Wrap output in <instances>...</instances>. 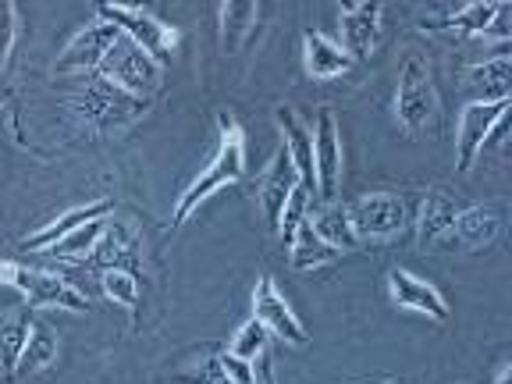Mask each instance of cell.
<instances>
[{
	"mask_svg": "<svg viewBox=\"0 0 512 384\" xmlns=\"http://www.w3.org/2000/svg\"><path fill=\"white\" fill-rule=\"evenodd\" d=\"M29 331H32L29 313L22 306L0 313V374H4L8 384H15V370L25 352V342H29Z\"/></svg>",
	"mask_w": 512,
	"mask_h": 384,
	"instance_id": "cell-21",
	"label": "cell"
},
{
	"mask_svg": "<svg viewBox=\"0 0 512 384\" xmlns=\"http://www.w3.org/2000/svg\"><path fill=\"white\" fill-rule=\"evenodd\" d=\"M267 338H271V335H267L256 320H246V324L235 331L232 349H228V352H232L235 360H242V363H256L267 352Z\"/></svg>",
	"mask_w": 512,
	"mask_h": 384,
	"instance_id": "cell-30",
	"label": "cell"
},
{
	"mask_svg": "<svg viewBox=\"0 0 512 384\" xmlns=\"http://www.w3.org/2000/svg\"><path fill=\"white\" fill-rule=\"evenodd\" d=\"M274 121L281 128V139H285V153L292 160V168H296V178L310 196H317V175H313V132L306 128V121L296 114V107H285L281 104L274 111Z\"/></svg>",
	"mask_w": 512,
	"mask_h": 384,
	"instance_id": "cell-14",
	"label": "cell"
},
{
	"mask_svg": "<svg viewBox=\"0 0 512 384\" xmlns=\"http://www.w3.org/2000/svg\"><path fill=\"white\" fill-rule=\"evenodd\" d=\"M100 288L111 303L125 306V310H139V278L128 267H107L100 274Z\"/></svg>",
	"mask_w": 512,
	"mask_h": 384,
	"instance_id": "cell-28",
	"label": "cell"
},
{
	"mask_svg": "<svg viewBox=\"0 0 512 384\" xmlns=\"http://www.w3.org/2000/svg\"><path fill=\"white\" fill-rule=\"evenodd\" d=\"M310 192L303 189V185H296V189L288 192V200H285V207H281V217H278V235L285 239V246H288V239L303 228L306 221H310Z\"/></svg>",
	"mask_w": 512,
	"mask_h": 384,
	"instance_id": "cell-29",
	"label": "cell"
},
{
	"mask_svg": "<svg viewBox=\"0 0 512 384\" xmlns=\"http://www.w3.org/2000/svg\"><path fill=\"white\" fill-rule=\"evenodd\" d=\"M96 75L107 79L111 86L125 89L128 96H139V100L157 93V86H160V64L153 61L146 50H139L132 40H125V36L111 47L104 64L96 68Z\"/></svg>",
	"mask_w": 512,
	"mask_h": 384,
	"instance_id": "cell-5",
	"label": "cell"
},
{
	"mask_svg": "<svg viewBox=\"0 0 512 384\" xmlns=\"http://www.w3.org/2000/svg\"><path fill=\"white\" fill-rule=\"evenodd\" d=\"M495 384H512V367H509V363H505V367L498 370V381Z\"/></svg>",
	"mask_w": 512,
	"mask_h": 384,
	"instance_id": "cell-34",
	"label": "cell"
},
{
	"mask_svg": "<svg viewBox=\"0 0 512 384\" xmlns=\"http://www.w3.org/2000/svg\"><path fill=\"white\" fill-rule=\"evenodd\" d=\"M438 111L441 100L431 75V61L420 50H406L399 68V86H395V118L409 136H424L438 121Z\"/></svg>",
	"mask_w": 512,
	"mask_h": 384,
	"instance_id": "cell-2",
	"label": "cell"
},
{
	"mask_svg": "<svg viewBox=\"0 0 512 384\" xmlns=\"http://www.w3.org/2000/svg\"><path fill=\"white\" fill-rule=\"evenodd\" d=\"M509 118V100H498V104H466L459 114L456 125V171L466 175L473 168V160L480 157V150L491 143L498 128Z\"/></svg>",
	"mask_w": 512,
	"mask_h": 384,
	"instance_id": "cell-6",
	"label": "cell"
},
{
	"mask_svg": "<svg viewBox=\"0 0 512 384\" xmlns=\"http://www.w3.org/2000/svg\"><path fill=\"white\" fill-rule=\"evenodd\" d=\"M111 207L114 203L111 200H96V203H86V207H72V210H64L61 217H54L50 224H43L40 232L36 235H29V239L22 242L29 253H47L54 242H61L64 235H72V232H79L82 224H89V221H100V217H107L111 214Z\"/></svg>",
	"mask_w": 512,
	"mask_h": 384,
	"instance_id": "cell-18",
	"label": "cell"
},
{
	"mask_svg": "<svg viewBox=\"0 0 512 384\" xmlns=\"http://www.w3.org/2000/svg\"><path fill=\"white\" fill-rule=\"evenodd\" d=\"M104 232H107V217H100V221L82 224L79 232L64 235V239H61V242H54V246H50L47 253H50V256H57V260H82V256H89L96 246H100Z\"/></svg>",
	"mask_w": 512,
	"mask_h": 384,
	"instance_id": "cell-27",
	"label": "cell"
},
{
	"mask_svg": "<svg viewBox=\"0 0 512 384\" xmlns=\"http://www.w3.org/2000/svg\"><path fill=\"white\" fill-rule=\"evenodd\" d=\"M118 40H121V32L114 29V25H107V22H100V18H96L93 25H86V29L75 32L72 40H68V47L57 54V61H54L57 75L96 72Z\"/></svg>",
	"mask_w": 512,
	"mask_h": 384,
	"instance_id": "cell-12",
	"label": "cell"
},
{
	"mask_svg": "<svg viewBox=\"0 0 512 384\" xmlns=\"http://www.w3.org/2000/svg\"><path fill=\"white\" fill-rule=\"evenodd\" d=\"M11 50H15V4L0 0V75L8 68Z\"/></svg>",
	"mask_w": 512,
	"mask_h": 384,
	"instance_id": "cell-31",
	"label": "cell"
},
{
	"mask_svg": "<svg viewBox=\"0 0 512 384\" xmlns=\"http://www.w3.org/2000/svg\"><path fill=\"white\" fill-rule=\"evenodd\" d=\"M505 228V207L488 203V207H463L456 224L448 228L445 246L448 249H484L502 235Z\"/></svg>",
	"mask_w": 512,
	"mask_h": 384,
	"instance_id": "cell-13",
	"label": "cell"
},
{
	"mask_svg": "<svg viewBox=\"0 0 512 384\" xmlns=\"http://www.w3.org/2000/svg\"><path fill=\"white\" fill-rule=\"evenodd\" d=\"M217 132H221V139H217L214 160H210L207 168L200 171V178H192V182L185 185L182 196H178L175 214H171V224H175V228H182V224L189 221L214 192H221L224 185L239 182L242 171H246V132H242V125L235 121L232 111L217 114Z\"/></svg>",
	"mask_w": 512,
	"mask_h": 384,
	"instance_id": "cell-1",
	"label": "cell"
},
{
	"mask_svg": "<svg viewBox=\"0 0 512 384\" xmlns=\"http://www.w3.org/2000/svg\"><path fill=\"white\" fill-rule=\"evenodd\" d=\"M150 107V100H139V96H128L125 89L111 86L107 79L96 75V82L82 96V111L86 118H93L96 125H118V121H132Z\"/></svg>",
	"mask_w": 512,
	"mask_h": 384,
	"instance_id": "cell-15",
	"label": "cell"
},
{
	"mask_svg": "<svg viewBox=\"0 0 512 384\" xmlns=\"http://www.w3.org/2000/svg\"><path fill=\"white\" fill-rule=\"evenodd\" d=\"M509 89H512L509 54H498V57H491V61H480L466 72V93H470V104H498V100H509Z\"/></svg>",
	"mask_w": 512,
	"mask_h": 384,
	"instance_id": "cell-17",
	"label": "cell"
},
{
	"mask_svg": "<svg viewBox=\"0 0 512 384\" xmlns=\"http://www.w3.org/2000/svg\"><path fill=\"white\" fill-rule=\"evenodd\" d=\"M256 22H260V4H253V0H228V4H221V50L224 54H239L249 36H253Z\"/></svg>",
	"mask_w": 512,
	"mask_h": 384,
	"instance_id": "cell-22",
	"label": "cell"
},
{
	"mask_svg": "<svg viewBox=\"0 0 512 384\" xmlns=\"http://www.w3.org/2000/svg\"><path fill=\"white\" fill-rule=\"evenodd\" d=\"M420 29L424 32H463V36H505L509 32V4H484V0H473L463 4L452 15L438 18H420Z\"/></svg>",
	"mask_w": 512,
	"mask_h": 384,
	"instance_id": "cell-10",
	"label": "cell"
},
{
	"mask_svg": "<svg viewBox=\"0 0 512 384\" xmlns=\"http://www.w3.org/2000/svg\"><path fill=\"white\" fill-rule=\"evenodd\" d=\"M349 210V221H352V232L356 239H392L406 228L409 221V203L395 192H370V196H360V200L352 203Z\"/></svg>",
	"mask_w": 512,
	"mask_h": 384,
	"instance_id": "cell-8",
	"label": "cell"
},
{
	"mask_svg": "<svg viewBox=\"0 0 512 384\" xmlns=\"http://www.w3.org/2000/svg\"><path fill=\"white\" fill-rule=\"evenodd\" d=\"M0 285L11 288V292H18L29 306L89 313V299L50 271H36V267L15 264V260H0Z\"/></svg>",
	"mask_w": 512,
	"mask_h": 384,
	"instance_id": "cell-3",
	"label": "cell"
},
{
	"mask_svg": "<svg viewBox=\"0 0 512 384\" xmlns=\"http://www.w3.org/2000/svg\"><path fill=\"white\" fill-rule=\"evenodd\" d=\"M96 18L132 40L139 50L153 57L157 64H168L178 50V29L164 25L160 18H153L150 11L136 8V4H96Z\"/></svg>",
	"mask_w": 512,
	"mask_h": 384,
	"instance_id": "cell-4",
	"label": "cell"
},
{
	"mask_svg": "<svg viewBox=\"0 0 512 384\" xmlns=\"http://www.w3.org/2000/svg\"><path fill=\"white\" fill-rule=\"evenodd\" d=\"M384 22V4L377 0H356V4H345L342 15H338V32H342V43L349 61H370V54L377 50V36H381Z\"/></svg>",
	"mask_w": 512,
	"mask_h": 384,
	"instance_id": "cell-11",
	"label": "cell"
},
{
	"mask_svg": "<svg viewBox=\"0 0 512 384\" xmlns=\"http://www.w3.org/2000/svg\"><path fill=\"white\" fill-rule=\"evenodd\" d=\"M253 320L267 331V335L285 342L288 349H303V345L310 342L303 320H299L296 310L285 303V296L278 292V281H274L271 274H264L253 288Z\"/></svg>",
	"mask_w": 512,
	"mask_h": 384,
	"instance_id": "cell-7",
	"label": "cell"
},
{
	"mask_svg": "<svg viewBox=\"0 0 512 384\" xmlns=\"http://www.w3.org/2000/svg\"><path fill=\"white\" fill-rule=\"evenodd\" d=\"M256 363H260V384H278L274 381V367H271V360H267V352Z\"/></svg>",
	"mask_w": 512,
	"mask_h": 384,
	"instance_id": "cell-33",
	"label": "cell"
},
{
	"mask_svg": "<svg viewBox=\"0 0 512 384\" xmlns=\"http://www.w3.org/2000/svg\"><path fill=\"white\" fill-rule=\"evenodd\" d=\"M313 175H317V200L335 203L338 178H342V136L331 107L317 111V128H313Z\"/></svg>",
	"mask_w": 512,
	"mask_h": 384,
	"instance_id": "cell-9",
	"label": "cell"
},
{
	"mask_svg": "<svg viewBox=\"0 0 512 384\" xmlns=\"http://www.w3.org/2000/svg\"><path fill=\"white\" fill-rule=\"evenodd\" d=\"M217 363H221V370H224V377H228V384H256L253 363L235 360L232 352H221V356H217Z\"/></svg>",
	"mask_w": 512,
	"mask_h": 384,
	"instance_id": "cell-32",
	"label": "cell"
},
{
	"mask_svg": "<svg viewBox=\"0 0 512 384\" xmlns=\"http://www.w3.org/2000/svg\"><path fill=\"white\" fill-rule=\"evenodd\" d=\"M57 349H61V342H57L54 331L43 328V324H36V328L29 331V342H25L22 360H18L15 381H22V377H32V374H40V370H47L50 363L57 360Z\"/></svg>",
	"mask_w": 512,
	"mask_h": 384,
	"instance_id": "cell-26",
	"label": "cell"
},
{
	"mask_svg": "<svg viewBox=\"0 0 512 384\" xmlns=\"http://www.w3.org/2000/svg\"><path fill=\"white\" fill-rule=\"evenodd\" d=\"M299 178H296V168H292V160H288L285 146L274 153L271 168L264 171L260 178V207H264V217L271 224V232L278 235V217H281V207H285L288 192L296 189Z\"/></svg>",
	"mask_w": 512,
	"mask_h": 384,
	"instance_id": "cell-19",
	"label": "cell"
},
{
	"mask_svg": "<svg viewBox=\"0 0 512 384\" xmlns=\"http://www.w3.org/2000/svg\"><path fill=\"white\" fill-rule=\"evenodd\" d=\"M338 256H342V253L320 239V235L313 232L310 221H306L303 228H299V232L288 239V264L296 267V271H313V267L335 264Z\"/></svg>",
	"mask_w": 512,
	"mask_h": 384,
	"instance_id": "cell-24",
	"label": "cell"
},
{
	"mask_svg": "<svg viewBox=\"0 0 512 384\" xmlns=\"http://www.w3.org/2000/svg\"><path fill=\"white\" fill-rule=\"evenodd\" d=\"M310 224H313V232L328 242V246H335L338 253H352V249H360V239H356V232H352L349 210L338 207V203H324V210H320Z\"/></svg>",
	"mask_w": 512,
	"mask_h": 384,
	"instance_id": "cell-25",
	"label": "cell"
},
{
	"mask_svg": "<svg viewBox=\"0 0 512 384\" xmlns=\"http://www.w3.org/2000/svg\"><path fill=\"white\" fill-rule=\"evenodd\" d=\"M384 384H388V381H384Z\"/></svg>",
	"mask_w": 512,
	"mask_h": 384,
	"instance_id": "cell-35",
	"label": "cell"
},
{
	"mask_svg": "<svg viewBox=\"0 0 512 384\" xmlns=\"http://www.w3.org/2000/svg\"><path fill=\"white\" fill-rule=\"evenodd\" d=\"M388 296L399 310H413V313H424L427 320H438L445 324L448 320V303L441 299V292L431 285V281L416 278L409 271H388Z\"/></svg>",
	"mask_w": 512,
	"mask_h": 384,
	"instance_id": "cell-16",
	"label": "cell"
},
{
	"mask_svg": "<svg viewBox=\"0 0 512 384\" xmlns=\"http://www.w3.org/2000/svg\"><path fill=\"white\" fill-rule=\"evenodd\" d=\"M459 203L456 196H448L445 189H434L424 196V203H420V246H431V242L445 239L448 228L456 224L459 217Z\"/></svg>",
	"mask_w": 512,
	"mask_h": 384,
	"instance_id": "cell-23",
	"label": "cell"
},
{
	"mask_svg": "<svg viewBox=\"0 0 512 384\" xmlns=\"http://www.w3.org/2000/svg\"><path fill=\"white\" fill-rule=\"evenodd\" d=\"M349 57L335 40H328L324 32L306 29L303 32V68L310 79H338L349 72Z\"/></svg>",
	"mask_w": 512,
	"mask_h": 384,
	"instance_id": "cell-20",
	"label": "cell"
}]
</instances>
